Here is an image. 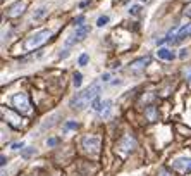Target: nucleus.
<instances>
[{"label":"nucleus","instance_id":"nucleus-1","mask_svg":"<svg viewBox=\"0 0 191 176\" xmlns=\"http://www.w3.org/2000/svg\"><path fill=\"white\" fill-rule=\"evenodd\" d=\"M100 90H102V86H100V83H98V81L91 83V85L88 86L86 90H83V92H79V93H76L74 97L71 98L69 105H71L72 109H78V111H81V109L86 107V105L90 104L93 98L98 97Z\"/></svg>","mask_w":191,"mask_h":176},{"label":"nucleus","instance_id":"nucleus-2","mask_svg":"<svg viewBox=\"0 0 191 176\" xmlns=\"http://www.w3.org/2000/svg\"><path fill=\"white\" fill-rule=\"evenodd\" d=\"M50 38H52V31H48V30H41V31H38V33L31 35V36L26 40L24 47H26V50L38 49V47H41L43 43H47Z\"/></svg>","mask_w":191,"mask_h":176},{"label":"nucleus","instance_id":"nucleus-3","mask_svg":"<svg viewBox=\"0 0 191 176\" xmlns=\"http://www.w3.org/2000/svg\"><path fill=\"white\" fill-rule=\"evenodd\" d=\"M12 105L17 109L19 112L23 114H30L31 109H30V100H28V95L26 93H16L12 97Z\"/></svg>","mask_w":191,"mask_h":176},{"label":"nucleus","instance_id":"nucleus-4","mask_svg":"<svg viewBox=\"0 0 191 176\" xmlns=\"http://www.w3.org/2000/svg\"><path fill=\"white\" fill-rule=\"evenodd\" d=\"M83 147L86 150H91V152H97L100 149V138L98 136H93V135H88L83 138Z\"/></svg>","mask_w":191,"mask_h":176},{"label":"nucleus","instance_id":"nucleus-5","mask_svg":"<svg viewBox=\"0 0 191 176\" xmlns=\"http://www.w3.org/2000/svg\"><path fill=\"white\" fill-rule=\"evenodd\" d=\"M172 168L179 169V171H191V157H177L172 161Z\"/></svg>","mask_w":191,"mask_h":176},{"label":"nucleus","instance_id":"nucleus-6","mask_svg":"<svg viewBox=\"0 0 191 176\" xmlns=\"http://www.w3.org/2000/svg\"><path fill=\"white\" fill-rule=\"evenodd\" d=\"M26 2H16L14 5H11L9 7V12H7V16L9 17H17V16H21L24 12V9H26Z\"/></svg>","mask_w":191,"mask_h":176},{"label":"nucleus","instance_id":"nucleus-7","mask_svg":"<svg viewBox=\"0 0 191 176\" xmlns=\"http://www.w3.org/2000/svg\"><path fill=\"white\" fill-rule=\"evenodd\" d=\"M191 36V24H184L183 28H181L179 31H177L176 35V43H179V41H183L184 38Z\"/></svg>","mask_w":191,"mask_h":176},{"label":"nucleus","instance_id":"nucleus-8","mask_svg":"<svg viewBox=\"0 0 191 176\" xmlns=\"http://www.w3.org/2000/svg\"><path fill=\"white\" fill-rule=\"evenodd\" d=\"M150 55H146V57H141V59H136L131 62V69H143L145 66H148L150 64Z\"/></svg>","mask_w":191,"mask_h":176},{"label":"nucleus","instance_id":"nucleus-9","mask_svg":"<svg viewBox=\"0 0 191 176\" xmlns=\"http://www.w3.org/2000/svg\"><path fill=\"white\" fill-rule=\"evenodd\" d=\"M90 33V26H86V24H83V26H78L76 28V31H74V38L78 41H81L83 38L86 36V35Z\"/></svg>","mask_w":191,"mask_h":176},{"label":"nucleus","instance_id":"nucleus-10","mask_svg":"<svg viewBox=\"0 0 191 176\" xmlns=\"http://www.w3.org/2000/svg\"><path fill=\"white\" fill-rule=\"evenodd\" d=\"M134 145H136V143H134V140H133L131 136H124L122 142H121V149H124L126 152H127V150H133V149H134Z\"/></svg>","mask_w":191,"mask_h":176},{"label":"nucleus","instance_id":"nucleus-11","mask_svg":"<svg viewBox=\"0 0 191 176\" xmlns=\"http://www.w3.org/2000/svg\"><path fill=\"white\" fill-rule=\"evenodd\" d=\"M157 55H158V59H164V60H172L174 57H176L174 52H171L169 49H158Z\"/></svg>","mask_w":191,"mask_h":176},{"label":"nucleus","instance_id":"nucleus-12","mask_svg":"<svg viewBox=\"0 0 191 176\" xmlns=\"http://www.w3.org/2000/svg\"><path fill=\"white\" fill-rule=\"evenodd\" d=\"M2 116H4V117H9V119H11L9 123H12V126H14V128H21V123H19V117H16L14 114L11 112V111H7V112H5V111H2Z\"/></svg>","mask_w":191,"mask_h":176},{"label":"nucleus","instance_id":"nucleus-13","mask_svg":"<svg viewBox=\"0 0 191 176\" xmlns=\"http://www.w3.org/2000/svg\"><path fill=\"white\" fill-rule=\"evenodd\" d=\"M47 12H48V9H47L45 5H43V7H40V9H38V11L33 14V21H40V19H43V17L47 16Z\"/></svg>","mask_w":191,"mask_h":176},{"label":"nucleus","instance_id":"nucleus-14","mask_svg":"<svg viewBox=\"0 0 191 176\" xmlns=\"http://www.w3.org/2000/svg\"><path fill=\"white\" fill-rule=\"evenodd\" d=\"M72 83H74L76 88H79V86H81V83H83V74H81V73H76V74H74V79H72Z\"/></svg>","mask_w":191,"mask_h":176},{"label":"nucleus","instance_id":"nucleus-15","mask_svg":"<svg viewBox=\"0 0 191 176\" xmlns=\"http://www.w3.org/2000/svg\"><path fill=\"white\" fill-rule=\"evenodd\" d=\"M102 104H103V102L100 100V98H93V100H91V107L95 109V111H102Z\"/></svg>","mask_w":191,"mask_h":176},{"label":"nucleus","instance_id":"nucleus-16","mask_svg":"<svg viewBox=\"0 0 191 176\" xmlns=\"http://www.w3.org/2000/svg\"><path fill=\"white\" fill-rule=\"evenodd\" d=\"M107 23H109V16H100V17H98V21H97V26L103 28Z\"/></svg>","mask_w":191,"mask_h":176},{"label":"nucleus","instance_id":"nucleus-17","mask_svg":"<svg viewBox=\"0 0 191 176\" xmlns=\"http://www.w3.org/2000/svg\"><path fill=\"white\" fill-rule=\"evenodd\" d=\"M33 154H36V150H34V149H31V147H28V149L23 152V157H24V159H28V157H31Z\"/></svg>","mask_w":191,"mask_h":176},{"label":"nucleus","instance_id":"nucleus-18","mask_svg":"<svg viewBox=\"0 0 191 176\" xmlns=\"http://www.w3.org/2000/svg\"><path fill=\"white\" fill-rule=\"evenodd\" d=\"M88 54H81V57H79V66H86L88 64Z\"/></svg>","mask_w":191,"mask_h":176},{"label":"nucleus","instance_id":"nucleus-19","mask_svg":"<svg viewBox=\"0 0 191 176\" xmlns=\"http://www.w3.org/2000/svg\"><path fill=\"white\" fill-rule=\"evenodd\" d=\"M139 11H141V5H133V7L129 9V14H133V16H138V14H139Z\"/></svg>","mask_w":191,"mask_h":176},{"label":"nucleus","instance_id":"nucleus-20","mask_svg":"<svg viewBox=\"0 0 191 176\" xmlns=\"http://www.w3.org/2000/svg\"><path fill=\"white\" fill-rule=\"evenodd\" d=\"M146 116L153 121L155 119V107H148V109H146Z\"/></svg>","mask_w":191,"mask_h":176},{"label":"nucleus","instance_id":"nucleus-21","mask_svg":"<svg viewBox=\"0 0 191 176\" xmlns=\"http://www.w3.org/2000/svg\"><path fill=\"white\" fill-rule=\"evenodd\" d=\"M64 128H66V130H76V128H78V124H76L74 121H67Z\"/></svg>","mask_w":191,"mask_h":176},{"label":"nucleus","instance_id":"nucleus-22","mask_svg":"<svg viewBox=\"0 0 191 176\" xmlns=\"http://www.w3.org/2000/svg\"><path fill=\"white\" fill-rule=\"evenodd\" d=\"M21 149H24V143L23 142H17V143L12 145V150H21Z\"/></svg>","mask_w":191,"mask_h":176},{"label":"nucleus","instance_id":"nucleus-23","mask_svg":"<svg viewBox=\"0 0 191 176\" xmlns=\"http://www.w3.org/2000/svg\"><path fill=\"white\" fill-rule=\"evenodd\" d=\"M83 23H84V17H83V16L76 17V21H74V24H76V26H83Z\"/></svg>","mask_w":191,"mask_h":176},{"label":"nucleus","instance_id":"nucleus-24","mask_svg":"<svg viewBox=\"0 0 191 176\" xmlns=\"http://www.w3.org/2000/svg\"><path fill=\"white\" fill-rule=\"evenodd\" d=\"M188 55H189V54H188V50H186V49H183V50L179 52V59H186Z\"/></svg>","mask_w":191,"mask_h":176},{"label":"nucleus","instance_id":"nucleus-25","mask_svg":"<svg viewBox=\"0 0 191 176\" xmlns=\"http://www.w3.org/2000/svg\"><path fill=\"white\" fill-rule=\"evenodd\" d=\"M184 14H186L188 17H191V4L186 5V9H184Z\"/></svg>","mask_w":191,"mask_h":176},{"label":"nucleus","instance_id":"nucleus-26","mask_svg":"<svg viewBox=\"0 0 191 176\" xmlns=\"http://www.w3.org/2000/svg\"><path fill=\"white\" fill-rule=\"evenodd\" d=\"M55 143H57L55 138H48V140H47V145H48V147H53Z\"/></svg>","mask_w":191,"mask_h":176},{"label":"nucleus","instance_id":"nucleus-27","mask_svg":"<svg viewBox=\"0 0 191 176\" xmlns=\"http://www.w3.org/2000/svg\"><path fill=\"white\" fill-rule=\"evenodd\" d=\"M109 79H110V74H109V73H105V74H102V81H103V83H107Z\"/></svg>","mask_w":191,"mask_h":176},{"label":"nucleus","instance_id":"nucleus-28","mask_svg":"<svg viewBox=\"0 0 191 176\" xmlns=\"http://www.w3.org/2000/svg\"><path fill=\"white\" fill-rule=\"evenodd\" d=\"M67 55H69V52H67V50H62V52L59 54V57H60V59H66Z\"/></svg>","mask_w":191,"mask_h":176},{"label":"nucleus","instance_id":"nucleus-29","mask_svg":"<svg viewBox=\"0 0 191 176\" xmlns=\"http://www.w3.org/2000/svg\"><path fill=\"white\" fill-rule=\"evenodd\" d=\"M5 164H7V159H5V155H2V157H0V166L4 168Z\"/></svg>","mask_w":191,"mask_h":176},{"label":"nucleus","instance_id":"nucleus-30","mask_svg":"<svg viewBox=\"0 0 191 176\" xmlns=\"http://www.w3.org/2000/svg\"><path fill=\"white\" fill-rule=\"evenodd\" d=\"M186 76H188V79L191 81V71H188V73H186Z\"/></svg>","mask_w":191,"mask_h":176},{"label":"nucleus","instance_id":"nucleus-31","mask_svg":"<svg viewBox=\"0 0 191 176\" xmlns=\"http://www.w3.org/2000/svg\"><path fill=\"white\" fill-rule=\"evenodd\" d=\"M162 176H169V173L167 171H162Z\"/></svg>","mask_w":191,"mask_h":176}]
</instances>
